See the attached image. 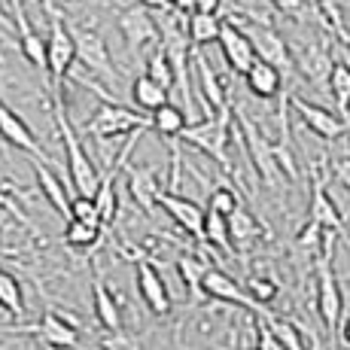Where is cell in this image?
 <instances>
[{"mask_svg":"<svg viewBox=\"0 0 350 350\" xmlns=\"http://www.w3.org/2000/svg\"><path fill=\"white\" fill-rule=\"evenodd\" d=\"M52 119H55V128H58V137L64 144V161H67V174H70V183L79 195H92L100 180L95 161L85 152L83 140H79L77 128L70 125L67 119V107H64V95L62 92H52Z\"/></svg>","mask_w":350,"mask_h":350,"instance_id":"obj_1","label":"cell"},{"mask_svg":"<svg viewBox=\"0 0 350 350\" xmlns=\"http://www.w3.org/2000/svg\"><path fill=\"white\" fill-rule=\"evenodd\" d=\"M335 238H338V232H332V228H323L320 256H317V314H320V320H323V329H326L329 338H332V347H335V332H338L341 308H345L341 286H338V280H335V271H332Z\"/></svg>","mask_w":350,"mask_h":350,"instance_id":"obj_2","label":"cell"},{"mask_svg":"<svg viewBox=\"0 0 350 350\" xmlns=\"http://www.w3.org/2000/svg\"><path fill=\"white\" fill-rule=\"evenodd\" d=\"M43 12L49 18V37H46V73H49V89L62 92V83L70 77L77 52H73V37L67 28L64 12L55 6V0H40Z\"/></svg>","mask_w":350,"mask_h":350,"instance_id":"obj_3","label":"cell"},{"mask_svg":"<svg viewBox=\"0 0 350 350\" xmlns=\"http://www.w3.org/2000/svg\"><path fill=\"white\" fill-rule=\"evenodd\" d=\"M183 144L201 150L204 156H211L223 171H232V161H228V144H232V107L219 113H211L201 122H186L180 131Z\"/></svg>","mask_w":350,"mask_h":350,"instance_id":"obj_4","label":"cell"},{"mask_svg":"<svg viewBox=\"0 0 350 350\" xmlns=\"http://www.w3.org/2000/svg\"><path fill=\"white\" fill-rule=\"evenodd\" d=\"M137 128H150V116H144V113L131 110V107L119 104V100L113 98V100H104V104L92 113V119L83 125V134L85 137H95V140H119V137H125V134L137 131Z\"/></svg>","mask_w":350,"mask_h":350,"instance_id":"obj_5","label":"cell"},{"mask_svg":"<svg viewBox=\"0 0 350 350\" xmlns=\"http://www.w3.org/2000/svg\"><path fill=\"white\" fill-rule=\"evenodd\" d=\"M234 137L244 144L247 156H250L256 174H259V180L268 186V189H278L280 183H284V171H280L278 159H274V144H268L265 137H262V131L256 128V122L250 116H247L244 110H238V128H234Z\"/></svg>","mask_w":350,"mask_h":350,"instance_id":"obj_6","label":"cell"},{"mask_svg":"<svg viewBox=\"0 0 350 350\" xmlns=\"http://www.w3.org/2000/svg\"><path fill=\"white\" fill-rule=\"evenodd\" d=\"M70 28V37H73V52H77V62L85 67L89 73L100 77L104 83H116L119 73L113 67V58H110V49H107V40L100 37L95 28L89 25H67Z\"/></svg>","mask_w":350,"mask_h":350,"instance_id":"obj_7","label":"cell"},{"mask_svg":"<svg viewBox=\"0 0 350 350\" xmlns=\"http://www.w3.org/2000/svg\"><path fill=\"white\" fill-rule=\"evenodd\" d=\"M241 28H244V33L250 37L256 58H262V62H268V64L278 67L280 77H284V85H286L289 79L295 77V55L289 52L286 40L280 37V33L274 31L271 25L253 22V25H241Z\"/></svg>","mask_w":350,"mask_h":350,"instance_id":"obj_8","label":"cell"},{"mask_svg":"<svg viewBox=\"0 0 350 350\" xmlns=\"http://www.w3.org/2000/svg\"><path fill=\"white\" fill-rule=\"evenodd\" d=\"M119 33H122V40H125V49L131 52V55H137L144 46L159 43V22L152 18V10L134 3L119 12Z\"/></svg>","mask_w":350,"mask_h":350,"instance_id":"obj_9","label":"cell"},{"mask_svg":"<svg viewBox=\"0 0 350 350\" xmlns=\"http://www.w3.org/2000/svg\"><path fill=\"white\" fill-rule=\"evenodd\" d=\"M289 107H293L295 116L301 119V125L317 134L320 140H338L341 134H347V119L341 116V113H332V110H326V107L301 100L295 95H289Z\"/></svg>","mask_w":350,"mask_h":350,"instance_id":"obj_10","label":"cell"},{"mask_svg":"<svg viewBox=\"0 0 350 350\" xmlns=\"http://www.w3.org/2000/svg\"><path fill=\"white\" fill-rule=\"evenodd\" d=\"M22 332H33L43 345L49 347H62V350H70L79 345V320L70 317V314H62V311H43L37 326H28Z\"/></svg>","mask_w":350,"mask_h":350,"instance_id":"obj_11","label":"cell"},{"mask_svg":"<svg viewBox=\"0 0 350 350\" xmlns=\"http://www.w3.org/2000/svg\"><path fill=\"white\" fill-rule=\"evenodd\" d=\"M125 186L131 192L134 204L152 217L159 207V195L165 192L161 189V180H159V167L156 165H128L125 167Z\"/></svg>","mask_w":350,"mask_h":350,"instance_id":"obj_12","label":"cell"},{"mask_svg":"<svg viewBox=\"0 0 350 350\" xmlns=\"http://www.w3.org/2000/svg\"><path fill=\"white\" fill-rule=\"evenodd\" d=\"M137 293L152 314H159V317L171 314V293H167L161 271L150 262V256H137Z\"/></svg>","mask_w":350,"mask_h":350,"instance_id":"obj_13","label":"cell"},{"mask_svg":"<svg viewBox=\"0 0 350 350\" xmlns=\"http://www.w3.org/2000/svg\"><path fill=\"white\" fill-rule=\"evenodd\" d=\"M217 43H219V49H223V58H226L228 70H232V73H241V77H244V70L256 62L253 43H250V37L244 33V28H241L234 18H232V22H223Z\"/></svg>","mask_w":350,"mask_h":350,"instance_id":"obj_14","label":"cell"},{"mask_svg":"<svg viewBox=\"0 0 350 350\" xmlns=\"http://www.w3.org/2000/svg\"><path fill=\"white\" fill-rule=\"evenodd\" d=\"M0 137H3L10 146H16V150L28 152L31 159H40V161H46V165L52 161L49 156H46L43 146H40V140L33 137V131L25 125V119L18 116L12 107H6L3 100H0Z\"/></svg>","mask_w":350,"mask_h":350,"instance_id":"obj_15","label":"cell"},{"mask_svg":"<svg viewBox=\"0 0 350 350\" xmlns=\"http://www.w3.org/2000/svg\"><path fill=\"white\" fill-rule=\"evenodd\" d=\"M201 289H204L207 299H217V301H232V305H241V308H250V311L262 314L265 311V305H259V301H253L250 295L241 289V284L232 278V274H226L223 268H207L204 278H201Z\"/></svg>","mask_w":350,"mask_h":350,"instance_id":"obj_16","label":"cell"},{"mask_svg":"<svg viewBox=\"0 0 350 350\" xmlns=\"http://www.w3.org/2000/svg\"><path fill=\"white\" fill-rule=\"evenodd\" d=\"M308 219H314L323 228H332V232L345 234V219H341L338 204L332 201V195L326 192V177L320 171H314L311 180V204H308Z\"/></svg>","mask_w":350,"mask_h":350,"instance_id":"obj_17","label":"cell"},{"mask_svg":"<svg viewBox=\"0 0 350 350\" xmlns=\"http://www.w3.org/2000/svg\"><path fill=\"white\" fill-rule=\"evenodd\" d=\"M159 207L174 219L186 234L192 238H201V223H204V207L195 204L192 198L186 195H177V192H161L159 195Z\"/></svg>","mask_w":350,"mask_h":350,"instance_id":"obj_18","label":"cell"},{"mask_svg":"<svg viewBox=\"0 0 350 350\" xmlns=\"http://www.w3.org/2000/svg\"><path fill=\"white\" fill-rule=\"evenodd\" d=\"M226 226H228V241H232L234 253H247L259 238H268V228L241 204L226 217Z\"/></svg>","mask_w":350,"mask_h":350,"instance_id":"obj_19","label":"cell"},{"mask_svg":"<svg viewBox=\"0 0 350 350\" xmlns=\"http://www.w3.org/2000/svg\"><path fill=\"white\" fill-rule=\"evenodd\" d=\"M195 77H198V89H201V104L207 107V113H219L228 107V98H226V89L219 83V77L213 73L211 62H207L201 52H195Z\"/></svg>","mask_w":350,"mask_h":350,"instance_id":"obj_20","label":"cell"},{"mask_svg":"<svg viewBox=\"0 0 350 350\" xmlns=\"http://www.w3.org/2000/svg\"><path fill=\"white\" fill-rule=\"evenodd\" d=\"M244 79H247V89H250L256 98H262V100L278 98L280 92H284V77H280V70L274 64L262 62V58H256V62L247 67Z\"/></svg>","mask_w":350,"mask_h":350,"instance_id":"obj_21","label":"cell"},{"mask_svg":"<svg viewBox=\"0 0 350 350\" xmlns=\"http://www.w3.org/2000/svg\"><path fill=\"white\" fill-rule=\"evenodd\" d=\"M207 268H211V259H204L201 253H183L177 259V274H180V280H183L186 293H189L192 308H198L201 301L207 299L204 289H201V278H204Z\"/></svg>","mask_w":350,"mask_h":350,"instance_id":"obj_22","label":"cell"},{"mask_svg":"<svg viewBox=\"0 0 350 350\" xmlns=\"http://www.w3.org/2000/svg\"><path fill=\"white\" fill-rule=\"evenodd\" d=\"M92 299H95V317L107 332L122 329V308H119V299L107 289V284L100 278L92 280Z\"/></svg>","mask_w":350,"mask_h":350,"instance_id":"obj_23","label":"cell"},{"mask_svg":"<svg viewBox=\"0 0 350 350\" xmlns=\"http://www.w3.org/2000/svg\"><path fill=\"white\" fill-rule=\"evenodd\" d=\"M31 165H33V174H37V186H40V192L46 195V201H49V204L55 207V213L67 217V207H70V195H67L64 183L55 177V171H52V167L46 165V161L33 159Z\"/></svg>","mask_w":350,"mask_h":350,"instance_id":"obj_24","label":"cell"},{"mask_svg":"<svg viewBox=\"0 0 350 350\" xmlns=\"http://www.w3.org/2000/svg\"><path fill=\"white\" fill-rule=\"evenodd\" d=\"M329 67H332V55L326 52L323 43H308L301 55L295 58V70H301L311 83H326Z\"/></svg>","mask_w":350,"mask_h":350,"instance_id":"obj_25","label":"cell"},{"mask_svg":"<svg viewBox=\"0 0 350 350\" xmlns=\"http://www.w3.org/2000/svg\"><path fill=\"white\" fill-rule=\"evenodd\" d=\"M219 28H223L219 12H189V16H186V33H189V43L192 46L217 43Z\"/></svg>","mask_w":350,"mask_h":350,"instance_id":"obj_26","label":"cell"},{"mask_svg":"<svg viewBox=\"0 0 350 350\" xmlns=\"http://www.w3.org/2000/svg\"><path fill=\"white\" fill-rule=\"evenodd\" d=\"M131 100L140 107V110L152 113V110H159L161 104L171 100V92H167L165 85H159L156 79H150L146 73H140V77L131 83Z\"/></svg>","mask_w":350,"mask_h":350,"instance_id":"obj_27","label":"cell"},{"mask_svg":"<svg viewBox=\"0 0 350 350\" xmlns=\"http://www.w3.org/2000/svg\"><path fill=\"white\" fill-rule=\"evenodd\" d=\"M183 125H186V113H183V107H177V104H161L159 110H152L150 113V128L156 134H161V137H180V131H183Z\"/></svg>","mask_w":350,"mask_h":350,"instance_id":"obj_28","label":"cell"},{"mask_svg":"<svg viewBox=\"0 0 350 350\" xmlns=\"http://www.w3.org/2000/svg\"><path fill=\"white\" fill-rule=\"evenodd\" d=\"M262 317H265L268 323V329L274 332V338L284 345V350H308L305 347V338L311 335V329L305 326V323H289V320H274V317H268L265 311H262Z\"/></svg>","mask_w":350,"mask_h":350,"instance_id":"obj_29","label":"cell"},{"mask_svg":"<svg viewBox=\"0 0 350 350\" xmlns=\"http://www.w3.org/2000/svg\"><path fill=\"white\" fill-rule=\"evenodd\" d=\"M326 85H329V95H332L335 107H338V113L347 119L350 116L347 113V107H350V64L347 62H332Z\"/></svg>","mask_w":350,"mask_h":350,"instance_id":"obj_30","label":"cell"},{"mask_svg":"<svg viewBox=\"0 0 350 350\" xmlns=\"http://www.w3.org/2000/svg\"><path fill=\"white\" fill-rule=\"evenodd\" d=\"M0 308H3L10 317L22 320L25 317V295L22 284L16 280V274H10L6 268H0Z\"/></svg>","mask_w":350,"mask_h":350,"instance_id":"obj_31","label":"cell"},{"mask_svg":"<svg viewBox=\"0 0 350 350\" xmlns=\"http://www.w3.org/2000/svg\"><path fill=\"white\" fill-rule=\"evenodd\" d=\"M198 241H204V244L234 256V247H232V241H228L226 217H219V213H213V211H204V223H201V238Z\"/></svg>","mask_w":350,"mask_h":350,"instance_id":"obj_32","label":"cell"},{"mask_svg":"<svg viewBox=\"0 0 350 350\" xmlns=\"http://www.w3.org/2000/svg\"><path fill=\"white\" fill-rule=\"evenodd\" d=\"M100 232L104 228L89 226V223H79V219H67L64 226V244L73 247V250H89L100 241Z\"/></svg>","mask_w":350,"mask_h":350,"instance_id":"obj_33","label":"cell"},{"mask_svg":"<svg viewBox=\"0 0 350 350\" xmlns=\"http://www.w3.org/2000/svg\"><path fill=\"white\" fill-rule=\"evenodd\" d=\"M146 77L156 79L159 85H165L167 92L174 89V67H171V62H167V55H165L161 46L150 55V62H146Z\"/></svg>","mask_w":350,"mask_h":350,"instance_id":"obj_34","label":"cell"},{"mask_svg":"<svg viewBox=\"0 0 350 350\" xmlns=\"http://www.w3.org/2000/svg\"><path fill=\"white\" fill-rule=\"evenodd\" d=\"M67 219H79V223H89V226H100V217H98V207L95 201H92V195H79L77 198H70V207H67Z\"/></svg>","mask_w":350,"mask_h":350,"instance_id":"obj_35","label":"cell"},{"mask_svg":"<svg viewBox=\"0 0 350 350\" xmlns=\"http://www.w3.org/2000/svg\"><path fill=\"white\" fill-rule=\"evenodd\" d=\"M247 295H250L253 301H259V305H271L280 295V286H278V280H271V278H250L247 280Z\"/></svg>","mask_w":350,"mask_h":350,"instance_id":"obj_36","label":"cell"},{"mask_svg":"<svg viewBox=\"0 0 350 350\" xmlns=\"http://www.w3.org/2000/svg\"><path fill=\"white\" fill-rule=\"evenodd\" d=\"M238 204H241L238 192H232L228 186H217V189L207 195V211L219 213V217H228V213H232Z\"/></svg>","mask_w":350,"mask_h":350,"instance_id":"obj_37","label":"cell"},{"mask_svg":"<svg viewBox=\"0 0 350 350\" xmlns=\"http://www.w3.org/2000/svg\"><path fill=\"white\" fill-rule=\"evenodd\" d=\"M100 350H140V341L134 335L122 332V329H116V332H107L100 338Z\"/></svg>","mask_w":350,"mask_h":350,"instance_id":"obj_38","label":"cell"},{"mask_svg":"<svg viewBox=\"0 0 350 350\" xmlns=\"http://www.w3.org/2000/svg\"><path fill=\"white\" fill-rule=\"evenodd\" d=\"M268 3H271L278 12H284V16L295 18V22H305L308 18V3L305 0H268Z\"/></svg>","mask_w":350,"mask_h":350,"instance_id":"obj_39","label":"cell"},{"mask_svg":"<svg viewBox=\"0 0 350 350\" xmlns=\"http://www.w3.org/2000/svg\"><path fill=\"white\" fill-rule=\"evenodd\" d=\"M320 238H323V226H317L314 219H308V223L301 226V232L295 234V244L305 247V250H314V247H320Z\"/></svg>","mask_w":350,"mask_h":350,"instance_id":"obj_40","label":"cell"},{"mask_svg":"<svg viewBox=\"0 0 350 350\" xmlns=\"http://www.w3.org/2000/svg\"><path fill=\"white\" fill-rule=\"evenodd\" d=\"M253 329H256V350H284V345L274 338V332L268 329L265 320H256Z\"/></svg>","mask_w":350,"mask_h":350,"instance_id":"obj_41","label":"cell"},{"mask_svg":"<svg viewBox=\"0 0 350 350\" xmlns=\"http://www.w3.org/2000/svg\"><path fill=\"white\" fill-rule=\"evenodd\" d=\"M332 174H335V180H338V183L350 192V159H335L332 161Z\"/></svg>","mask_w":350,"mask_h":350,"instance_id":"obj_42","label":"cell"},{"mask_svg":"<svg viewBox=\"0 0 350 350\" xmlns=\"http://www.w3.org/2000/svg\"><path fill=\"white\" fill-rule=\"evenodd\" d=\"M223 10V0H192L189 12H219Z\"/></svg>","mask_w":350,"mask_h":350,"instance_id":"obj_43","label":"cell"},{"mask_svg":"<svg viewBox=\"0 0 350 350\" xmlns=\"http://www.w3.org/2000/svg\"><path fill=\"white\" fill-rule=\"evenodd\" d=\"M140 6H146V10H167V6H171V0H137Z\"/></svg>","mask_w":350,"mask_h":350,"instance_id":"obj_44","label":"cell"},{"mask_svg":"<svg viewBox=\"0 0 350 350\" xmlns=\"http://www.w3.org/2000/svg\"><path fill=\"white\" fill-rule=\"evenodd\" d=\"M0 28H3V31H16V28H12V18L6 16L3 6H0Z\"/></svg>","mask_w":350,"mask_h":350,"instance_id":"obj_45","label":"cell"},{"mask_svg":"<svg viewBox=\"0 0 350 350\" xmlns=\"http://www.w3.org/2000/svg\"><path fill=\"white\" fill-rule=\"evenodd\" d=\"M341 338H345L347 345H350V317L345 320V326H341Z\"/></svg>","mask_w":350,"mask_h":350,"instance_id":"obj_46","label":"cell"},{"mask_svg":"<svg viewBox=\"0 0 350 350\" xmlns=\"http://www.w3.org/2000/svg\"><path fill=\"white\" fill-rule=\"evenodd\" d=\"M6 64V58H3V52H0V67H3Z\"/></svg>","mask_w":350,"mask_h":350,"instance_id":"obj_47","label":"cell"},{"mask_svg":"<svg viewBox=\"0 0 350 350\" xmlns=\"http://www.w3.org/2000/svg\"><path fill=\"white\" fill-rule=\"evenodd\" d=\"M46 350H62V347H49V345H46Z\"/></svg>","mask_w":350,"mask_h":350,"instance_id":"obj_48","label":"cell"},{"mask_svg":"<svg viewBox=\"0 0 350 350\" xmlns=\"http://www.w3.org/2000/svg\"><path fill=\"white\" fill-rule=\"evenodd\" d=\"M347 134H350V119H347Z\"/></svg>","mask_w":350,"mask_h":350,"instance_id":"obj_49","label":"cell"},{"mask_svg":"<svg viewBox=\"0 0 350 350\" xmlns=\"http://www.w3.org/2000/svg\"><path fill=\"white\" fill-rule=\"evenodd\" d=\"M347 113H350V107H347Z\"/></svg>","mask_w":350,"mask_h":350,"instance_id":"obj_50","label":"cell"}]
</instances>
